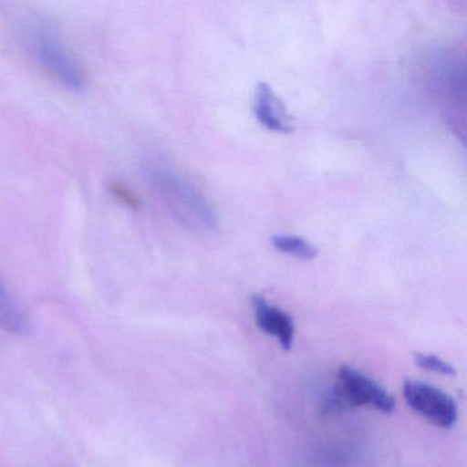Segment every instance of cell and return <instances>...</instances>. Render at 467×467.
<instances>
[{
	"instance_id": "7a4b0ae2",
	"label": "cell",
	"mask_w": 467,
	"mask_h": 467,
	"mask_svg": "<svg viewBox=\"0 0 467 467\" xmlns=\"http://www.w3.org/2000/svg\"><path fill=\"white\" fill-rule=\"evenodd\" d=\"M20 36L29 57L57 83L69 91L86 88L83 67L67 50L53 23L45 18H31L21 26Z\"/></svg>"
},
{
	"instance_id": "ba28073f",
	"label": "cell",
	"mask_w": 467,
	"mask_h": 467,
	"mask_svg": "<svg viewBox=\"0 0 467 467\" xmlns=\"http://www.w3.org/2000/svg\"><path fill=\"white\" fill-rule=\"evenodd\" d=\"M272 244L278 253L286 254L303 261H311L317 258L319 253L313 243L296 234H275L272 237Z\"/></svg>"
},
{
	"instance_id": "3957f363",
	"label": "cell",
	"mask_w": 467,
	"mask_h": 467,
	"mask_svg": "<svg viewBox=\"0 0 467 467\" xmlns=\"http://www.w3.org/2000/svg\"><path fill=\"white\" fill-rule=\"evenodd\" d=\"M337 381L329 399V406L333 409L371 406L385 414L395 410V398L373 379L351 366H341L337 371Z\"/></svg>"
},
{
	"instance_id": "9c48e42d",
	"label": "cell",
	"mask_w": 467,
	"mask_h": 467,
	"mask_svg": "<svg viewBox=\"0 0 467 467\" xmlns=\"http://www.w3.org/2000/svg\"><path fill=\"white\" fill-rule=\"evenodd\" d=\"M415 363L420 368L442 374V376H453L455 368L451 363L445 362L441 358L433 354H415Z\"/></svg>"
},
{
	"instance_id": "52a82bcc",
	"label": "cell",
	"mask_w": 467,
	"mask_h": 467,
	"mask_svg": "<svg viewBox=\"0 0 467 467\" xmlns=\"http://www.w3.org/2000/svg\"><path fill=\"white\" fill-rule=\"evenodd\" d=\"M0 329L12 335L26 336L29 332V322L9 289L0 280Z\"/></svg>"
},
{
	"instance_id": "8992f818",
	"label": "cell",
	"mask_w": 467,
	"mask_h": 467,
	"mask_svg": "<svg viewBox=\"0 0 467 467\" xmlns=\"http://www.w3.org/2000/svg\"><path fill=\"white\" fill-rule=\"evenodd\" d=\"M254 114L259 124L273 132L291 133L294 130L291 117L283 100L267 83H259L256 86Z\"/></svg>"
},
{
	"instance_id": "277c9868",
	"label": "cell",
	"mask_w": 467,
	"mask_h": 467,
	"mask_svg": "<svg viewBox=\"0 0 467 467\" xmlns=\"http://www.w3.org/2000/svg\"><path fill=\"white\" fill-rule=\"evenodd\" d=\"M406 403L423 418L442 429H450L458 420V406L452 396L444 390L420 381H406L403 385Z\"/></svg>"
},
{
	"instance_id": "5b68a950",
	"label": "cell",
	"mask_w": 467,
	"mask_h": 467,
	"mask_svg": "<svg viewBox=\"0 0 467 467\" xmlns=\"http://www.w3.org/2000/svg\"><path fill=\"white\" fill-rule=\"evenodd\" d=\"M253 308L259 329L275 337L283 348L291 349L295 338V322L292 317L259 295L253 297Z\"/></svg>"
},
{
	"instance_id": "6da1fadb",
	"label": "cell",
	"mask_w": 467,
	"mask_h": 467,
	"mask_svg": "<svg viewBox=\"0 0 467 467\" xmlns=\"http://www.w3.org/2000/svg\"><path fill=\"white\" fill-rule=\"evenodd\" d=\"M147 177L180 223L201 232H214L218 228L217 212L209 199L173 166L165 162L151 163L147 169Z\"/></svg>"
}]
</instances>
